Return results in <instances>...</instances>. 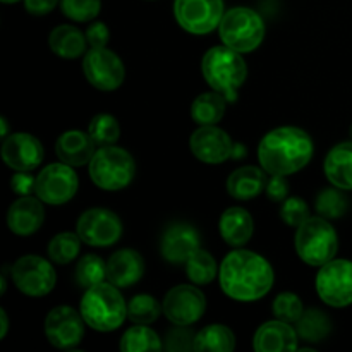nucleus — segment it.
Segmentation results:
<instances>
[{"instance_id":"f257e3e1","label":"nucleus","mask_w":352,"mask_h":352,"mask_svg":"<svg viewBox=\"0 0 352 352\" xmlns=\"http://www.w3.org/2000/svg\"><path fill=\"white\" fill-rule=\"evenodd\" d=\"M223 294L239 302H253L265 298L274 287L275 274L261 254L248 250H234L223 258L219 270Z\"/></svg>"},{"instance_id":"f03ea898","label":"nucleus","mask_w":352,"mask_h":352,"mask_svg":"<svg viewBox=\"0 0 352 352\" xmlns=\"http://www.w3.org/2000/svg\"><path fill=\"white\" fill-rule=\"evenodd\" d=\"M313 151V140L305 129L282 126L261 138L258 144V162L267 174L287 177L309 164Z\"/></svg>"},{"instance_id":"7ed1b4c3","label":"nucleus","mask_w":352,"mask_h":352,"mask_svg":"<svg viewBox=\"0 0 352 352\" xmlns=\"http://www.w3.org/2000/svg\"><path fill=\"white\" fill-rule=\"evenodd\" d=\"M201 72L210 88L222 93L227 102H236L237 91L248 78V65L243 54L227 45H217L203 55Z\"/></svg>"},{"instance_id":"20e7f679","label":"nucleus","mask_w":352,"mask_h":352,"mask_svg":"<svg viewBox=\"0 0 352 352\" xmlns=\"http://www.w3.org/2000/svg\"><path fill=\"white\" fill-rule=\"evenodd\" d=\"M86 325L98 332H113L127 318V302L120 289L110 282H102L95 287L86 289L79 305Z\"/></svg>"},{"instance_id":"39448f33","label":"nucleus","mask_w":352,"mask_h":352,"mask_svg":"<svg viewBox=\"0 0 352 352\" xmlns=\"http://www.w3.org/2000/svg\"><path fill=\"white\" fill-rule=\"evenodd\" d=\"M298 256L309 267H323L333 260L339 251V236L330 220L323 217H309L298 227L294 237Z\"/></svg>"},{"instance_id":"423d86ee","label":"nucleus","mask_w":352,"mask_h":352,"mask_svg":"<svg viewBox=\"0 0 352 352\" xmlns=\"http://www.w3.org/2000/svg\"><path fill=\"white\" fill-rule=\"evenodd\" d=\"M89 177L103 191H120L134 181L136 164L124 148L100 146L88 164Z\"/></svg>"},{"instance_id":"0eeeda50","label":"nucleus","mask_w":352,"mask_h":352,"mask_svg":"<svg viewBox=\"0 0 352 352\" xmlns=\"http://www.w3.org/2000/svg\"><path fill=\"white\" fill-rule=\"evenodd\" d=\"M220 40L239 54H250L265 38V23L256 10L250 7H234L223 14L219 26Z\"/></svg>"},{"instance_id":"6e6552de","label":"nucleus","mask_w":352,"mask_h":352,"mask_svg":"<svg viewBox=\"0 0 352 352\" xmlns=\"http://www.w3.org/2000/svg\"><path fill=\"white\" fill-rule=\"evenodd\" d=\"M316 292L325 305L346 308L352 305V261L333 258L320 267L315 280Z\"/></svg>"},{"instance_id":"1a4fd4ad","label":"nucleus","mask_w":352,"mask_h":352,"mask_svg":"<svg viewBox=\"0 0 352 352\" xmlns=\"http://www.w3.org/2000/svg\"><path fill=\"white\" fill-rule=\"evenodd\" d=\"M10 275L14 285L30 298H43L50 294L57 284L54 265L36 254L21 256L10 268Z\"/></svg>"},{"instance_id":"9d476101","label":"nucleus","mask_w":352,"mask_h":352,"mask_svg":"<svg viewBox=\"0 0 352 352\" xmlns=\"http://www.w3.org/2000/svg\"><path fill=\"white\" fill-rule=\"evenodd\" d=\"M79 188V177L74 167L58 162L50 164L36 175L34 195L47 205L60 206L71 201Z\"/></svg>"},{"instance_id":"9b49d317","label":"nucleus","mask_w":352,"mask_h":352,"mask_svg":"<svg viewBox=\"0 0 352 352\" xmlns=\"http://www.w3.org/2000/svg\"><path fill=\"white\" fill-rule=\"evenodd\" d=\"M82 72L91 86L100 91H113L126 79V67L116 52L103 48H89L82 58Z\"/></svg>"},{"instance_id":"f8f14e48","label":"nucleus","mask_w":352,"mask_h":352,"mask_svg":"<svg viewBox=\"0 0 352 352\" xmlns=\"http://www.w3.org/2000/svg\"><path fill=\"white\" fill-rule=\"evenodd\" d=\"M223 14V0H174L175 21L191 34L219 30Z\"/></svg>"},{"instance_id":"ddd939ff","label":"nucleus","mask_w":352,"mask_h":352,"mask_svg":"<svg viewBox=\"0 0 352 352\" xmlns=\"http://www.w3.org/2000/svg\"><path fill=\"white\" fill-rule=\"evenodd\" d=\"M76 232L93 248H109L119 243L124 227L119 217L107 208H89L78 219Z\"/></svg>"},{"instance_id":"4468645a","label":"nucleus","mask_w":352,"mask_h":352,"mask_svg":"<svg viewBox=\"0 0 352 352\" xmlns=\"http://www.w3.org/2000/svg\"><path fill=\"white\" fill-rule=\"evenodd\" d=\"M162 308L168 322L174 325L189 327L199 322L205 315L206 298L195 285H177L165 294Z\"/></svg>"},{"instance_id":"2eb2a0df","label":"nucleus","mask_w":352,"mask_h":352,"mask_svg":"<svg viewBox=\"0 0 352 352\" xmlns=\"http://www.w3.org/2000/svg\"><path fill=\"white\" fill-rule=\"evenodd\" d=\"M85 318L71 306H57L45 318V336L57 349H72L85 337Z\"/></svg>"},{"instance_id":"dca6fc26","label":"nucleus","mask_w":352,"mask_h":352,"mask_svg":"<svg viewBox=\"0 0 352 352\" xmlns=\"http://www.w3.org/2000/svg\"><path fill=\"white\" fill-rule=\"evenodd\" d=\"M191 153L199 162L219 165L232 158L234 143L229 134L217 126H199L189 138Z\"/></svg>"},{"instance_id":"f3484780","label":"nucleus","mask_w":352,"mask_h":352,"mask_svg":"<svg viewBox=\"0 0 352 352\" xmlns=\"http://www.w3.org/2000/svg\"><path fill=\"white\" fill-rule=\"evenodd\" d=\"M43 144L30 133L9 134L2 143V160L16 172L34 170L43 162Z\"/></svg>"},{"instance_id":"a211bd4d","label":"nucleus","mask_w":352,"mask_h":352,"mask_svg":"<svg viewBox=\"0 0 352 352\" xmlns=\"http://www.w3.org/2000/svg\"><path fill=\"white\" fill-rule=\"evenodd\" d=\"M199 234L189 223H172L160 239V253L172 265H182L199 250Z\"/></svg>"},{"instance_id":"6ab92c4d","label":"nucleus","mask_w":352,"mask_h":352,"mask_svg":"<svg viewBox=\"0 0 352 352\" xmlns=\"http://www.w3.org/2000/svg\"><path fill=\"white\" fill-rule=\"evenodd\" d=\"M299 336L292 323L275 318L265 322L253 337L256 352H292L299 349Z\"/></svg>"},{"instance_id":"aec40b11","label":"nucleus","mask_w":352,"mask_h":352,"mask_svg":"<svg viewBox=\"0 0 352 352\" xmlns=\"http://www.w3.org/2000/svg\"><path fill=\"white\" fill-rule=\"evenodd\" d=\"M45 222L43 201L33 196H21L9 206L7 226L16 236L26 237L36 232Z\"/></svg>"},{"instance_id":"412c9836","label":"nucleus","mask_w":352,"mask_h":352,"mask_svg":"<svg viewBox=\"0 0 352 352\" xmlns=\"http://www.w3.org/2000/svg\"><path fill=\"white\" fill-rule=\"evenodd\" d=\"M144 274V260L138 251L124 248L116 251L107 261V280L119 289H126L141 280Z\"/></svg>"},{"instance_id":"4be33fe9","label":"nucleus","mask_w":352,"mask_h":352,"mask_svg":"<svg viewBox=\"0 0 352 352\" xmlns=\"http://www.w3.org/2000/svg\"><path fill=\"white\" fill-rule=\"evenodd\" d=\"M95 151L96 143L91 140V136L79 129L65 131L58 136L57 143H55V153H57L58 160L71 165V167L88 165Z\"/></svg>"},{"instance_id":"5701e85b","label":"nucleus","mask_w":352,"mask_h":352,"mask_svg":"<svg viewBox=\"0 0 352 352\" xmlns=\"http://www.w3.org/2000/svg\"><path fill=\"white\" fill-rule=\"evenodd\" d=\"M267 172L254 165H246V167H239L229 175L227 179V192L232 196L234 199L239 201H248L267 189Z\"/></svg>"},{"instance_id":"b1692460","label":"nucleus","mask_w":352,"mask_h":352,"mask_svg":"<svg viewBox=\"0 0 352 352\" xmlns=\"http://www.w3.org/2000/svg\"><path fill=\"white\" fill-rule=\"evenodd\" d=\"M222 239L232 248H243L253 237L254 222L251 213L241 206H230L222 213L219 222Z\"/></svg>"},{"instance_id":"393cba45","label":"nucleus","mask_w":352,"mask_h":352,"mask_svg":"<svg viewBox=\"0 0 352 352\" xmlns=\"http://www.w3.org/2000/svg\"><path fill=\"white\" fill-rule=\"evenodd\" d=\"M323 172L330 184L342 191H352V141L336 144L327 153Z\"/></svg>"},{"instance_id":"a878e982","label":"nucleus","mask_w":352,"mask_h":352,"mask_svg":"<svg viewBox=\"0 0 352 352\" xmlns=\"http://www.w3.org/2000/svg\"><path fill=\"white\" fill-rule=\"evenodd\" d=\"M48 45L50 50L62 58H78L88 52L86 33L71 24H60L54 28L48 36Z\"/></svg>"},{"instance_id":"bb28decb","label":"nucleus","mask_w":352,"mask_h":352,"mask_svg":"<svg viewBox=\"0 0 352 352\" xmlns=\"http://www.w3.org/2000/svg\"><path fill=\"white\" fill-rule=\"evenodd\" d=\"M227 98L219 91H208L196 96L191 105V119L198 126H217L226 116Z\"/></svg>"},{"instance_id":"cd10ccee","label":"nucleus","mask_w":352,"mask_h":352,"mask_svg":"<svg viewBox=\"0 0 352 352\" xmlns=\"http://www.w3.org/2000/svg\"><path fill=\"white\" fill-rule=\"evenodd\" d=\"M236 349V336L232 330L226 325H213L205 327L196 333L195 351L196 352H230Z\"/></svg>"},{"instance_id":"c85d7f7f","label":"nucleus","mask_w":352,"mask_h":352,"mask_svg":"<svg viewBox=\"0 0 352 352\" xmlns=\"http://www.w3.org/2000/svg\"><path fill=\"white\" fill-rule=\"evenodd\" d=\"M296 332H298L299 340H305L308 344L322 342L332 332V322L322 309L311 308L302 313L299 322L296 323Z\"/></svg>"},{"instance_id":"c756f323","label":"nucleus","mask_w":352,"mask_h":352,"mask_svg":"<svg viewBox=\"0 0 352 352\" xmlns=\"http://www.w3.org/2000/svg\"><path fill=\"white\" fill-rule=\"evenodd\" d=\"M164 342L155 330L146 325H134L124 332L120 337L119 349L122 352H144V351H162Z\"/></svg>"},{"instance_id":"7c9ffc66","label":"nucleus","mask_w":352,"mask_h":352,"mask_svg":"<svg viewBox=\"0 0 352 352\" xmlns=\"http://www.w3.org/2000/svg\"><path fill=\"white\" fill-rule=\"evenodd\" d=\"M186 275L196 285H208L219 275L217 261L208 251L199 248L188 261H186Z\"/></svg>"},{"instance_id":"2f4dec72","label":"nucleus","mask_w":352,"mask_h":352,"mask_svg":"<svg viewBox=\"0 0 352 352\" xmlns=\"http://www.w3.org/2000/svg\"><path fill=\"white\" fill-rule=\"evenodd\" d=\"M74 278L79 287H95L107 280V263L96 254H86L76 265Z\"/></svg>"},{"instance_id":"473e14b6","label":"nucleus","mask_w":352,"mask_h":352,"mask_svg":"<svg viewBox=\"0 0 352 352\" xmlns=\"http://www.w3.org/2000/svg\"><path fill=\"white\" fill-rule=\"evenodd\" d=\"M162 313V305L150 294H138L127 302V318L134 325H151Z\"/></svg>"},{"instance_id":"72a5a7b5","label":"nucleus","mask_w":352,"mask_h":352,"mask_svg":"<svg viewBox=\"0 0 352 352\" xmlns=\"http://www.w3.org/2000/svg\"><path fill=\"white\" fill-rule=\"evenodd\" d=\"M82 239L78 232H60L48 243V256L54 263L67 265L79 256Z\"/></svg>"},{"instance_id":"f704fd0d","label":"nucleus","mask_w":352,"mask_h":352,"mask_svg":"<svg viewBox=\"0 0 352 352\" xmlns=\"http://www.w3.org/2000/svg\"><path fill=\"white\" fill-rule=\"evenodd\" d=\"M315 206L320 217L327 220H336L346 215L347 208H349V199L344 196L342 189L333 186V188H325L318 192Z\"/></svg>"},{"instance_id":"c9c22d12","label":"nucleus","mask_w":352,"mask_h":352,"mask_svg":"<svg viewBox=\"0 0 352 352\" xmlns=\"http://www.w3.org/2000/svg\"><path fill=\"white\" fill-rule=\"evenodd\" d=\"M88 134L95 141L96 146H110L119 141L120 126L116 117L110 113H98L89 122Z\"/></svg>"},{"instance_id":"e433bc0d","label":"nucleus","mask_w":352,"mask_h":352,"mask_svg":"<svg viewBox=\"0 0 352 352\" xmlns=\"http://www.w3.org/2000/svg\"><path fill=\"white\" fill-rule=\"evenodd\" d=\"M272 311L275 318L296 325L305 313V306L294 292H280L272 305Z\"/></svg>"},{"instance_id":"4c0bfd02","label":"nucleus","mask_w":352,"mask_h":352,"mask_svg":"<svg viewBox=\"0 0 352 352\" xmlns=\"http://www.w3.org/2000/svg\"><path fill=\"white\" fill-rule=\"evenodd\" d=\"M60 9L65 17L76 23H89L96 19L102 10V0H60Z\"/></svg>"},{"instance_id":"58836bf2","label":"nucleus","mask_w":352,"mask_h":352,"mask_svg":"<svg viewBox=\"0 0 352 352\" xmlns=\"http://www.w3.org/2000/svg\"><path fill=\"white\" fill-rule=\"evenodd\" d=\"M309 206L306 201L298 196H289L282 201L280 206V219L284 220L287 226L296 227L298 229L301 223H305L309 219Z\"/></svg>"},{"instance_id":"ea45409f","label":"nucleus","mask_w":352,"mask_h":352,"mask_svg":"<svg viewBox=\"0 0 352 352\" xmlns=\"http://www.w3.org/2000/svg\"><path fill=\"white\" fill-rule=\"evenodd\" d=\"M195 339L196 333L192 330H189L188 327L175 325V329H172L167 333V340H165V349L177 352V351H195Z\"/></svg>"},{"instance_id":"a19ab883","label":"nucleus","mask_w":352,"mask_h":352,"mask_svg":"<svg viewBox=\"0 0 352 352\" xmlns=\"http://www.w3.org/2000/svg\"><path fill=\"white\" fill-rule=\"evenodd\" d=\"M86 40L91 48H103L109 45L110 40V30L105 23H91L86 30Z\"/></svg>"},{"instance_id":"79ce46f5","label":"nucleus","mask_w":352,"mask_h":352,"mask_svg":"<svg viewBox=\"0 0 352 352\" xmlns=\"http://www.w3.org/2000/svg\"><path fill=\"white\" fill-rule=\"evenodd\" d=\"M10 189L19 196H31L36 189V177H33L30 172L19 170L10 177Z\"/></svg>"},{"instance_id":"37998d69","label":"nucleus","mask_w":352,"mask_h":352,"mask_svg":"<svg viewBox=\"0 0 352 352\" xmlns=\"http://www.w3.org/2000/svg\"><path fill=\"white\" fill-rule=\"evenodd\" d=\"M268 199L274 203H282L285 198H289V182L285 181V175H272L267 182Z\"/></svg>"},{"instance_id":"c03bdc74","label":"nucleus","mask_w":352,"mask_h":352,"mask_svg":"<svg viewBox=\"0 0 352 352\" xmlns=\"http://www.w3.org/2000/svg\"><path fill=\"white\" fill-rule=\"evenodd\" d=\"M58 0H24V9L33 16H45L55 9Z\"/></svg>"},{"instance_id":"a18cd8bd","label":"nucleus","mask_w":352,"mask_h":352,"mask_svg":"<svg viewBox=\"0 0 352 352\" xmlns=\"http://www.w3.org/2000/svg\"><path fill=\"white\" fill-rule=\"evenodd\" d=\"M7 330H9V318H7L6 309H0V339L7 336Z\"/></svg>"},{"instance_id":"49530a36","label":"nucleus","mask_w":352,"mask_h":352,"mask_svg":"<svg viewBox=\"0 0 352 352\" xmlns=\"http://www.w3.org/2000/svg\"><path fill=\"white\" fill-rule=\"evenodd\" d=\"M244 155H246V148H244L241 143H234V151H232L234 160H241Z\"/></svg>"},{"instance_id":"de8ad7c7","label":"nucleus","mask_w":352,"mask_h":352,"mask_svg":"<svg viewBox=\"0 0 352 352\" xmlns=\"http://www.w3.org/2000/svg\"><path fill=\"white\" fill-rule=\"evenodd\" d=\"M0 136H2L3 140L9 136V126H7L6 117H0Z\"/></svg>"},{"instance_id":"09e8293b","label":"nucleus","mask_w":352,"mask_h":352,"mask_svg":"<svg viewBox=\"0 0 352 352\" xmlns=\"http://www.w3.org/2000/svg\"><path fill=\"white\" fill-rule=\"evenodd\" d=\"M2 3H14V2H19V0H0Z\"/></svg>"},{"instance_id":"8fccbe9b","label":"nucleus","mask_w":352,"mask_h":352,"mask_svg":"<svg viewBox=\"0 0 352 352\" xmlns=\"http://www.w3.org/2000/svg\"><path fill=\"white\" fill-rule=\"evenodd\" d=\"M349 136H351V141H352V124H351V127H349Z\"/></svg>"}]
</instances>
